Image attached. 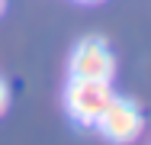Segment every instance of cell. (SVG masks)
I'll list each match as a JSON object with an SVG mask.
<instances>
[{
  "label": "cell",
  "instance_id": "6da1fadb",
  "mask_svg": "<svg viewBox=\"0 0 151 145\" xmlns=\"http://www.w3.org/2000/svg\"><path fill=\"white\" fill-rule=\"evenodd\" d=\"M116 90L113 81H87V78H71L64 87V110L77 126L93 129L103 110L113 103Z\"/></svg>",
  "mask_w": 151,
  "mask_h": 145
},
{
  "label": "cell",
  "instance_id": "7a4b0ae2",
  "mask_svg": "<svg viewBox=\"0 0 151 145\" xmlns=\"http://www.w3.org/2000/svg\"><path fill=\"white\" fill-rule=\"evenodd\" d=\"M93 129H100V136H103L106 142L129 145V142H135V139L142 136L145 119H142L138 103H132V100H125V97H113V103L103 110V116L96 119Z\"/></svg>",
  "mask_w": 151,
  "mask_h": 145
},
{
  "label": "cell",
  "instance_id": "3957f363",
  "mask_svg": "<svg viewBox=\"0 0 151 145\" xmlns=\"http://www.w3.org/2000/svg\"><path fill=\"white\" fill-rule=\"evenodd\" d=\"M68 68H71V78H87V81H113V74H116V58H113L109 45H106L103 39L90 36V39H81V42L74 45Z\"/></svg>",
  "mask_w": 151,
  "mask_h": 145
},
{
  "label": "cell",
  "instance_id": "277c9868",
  "mask_svg": "<svg viewBox=\"0 0 151 145\" xmlns=\"http://www.w3.org/2000/svg\"><path fill=\"white\" fill-rule=\"evenodd\" d=\"M6 110H10V84L0 78V116L6 113Z\"/></svg>",
  "mask_w": 151,
  "mask_h": 145
},
{
  "label": "cell",
  "instance_id": "5b68a950",
  "mask_svg": "<svg viewBox=\"0 0 151 145\" xmlns=\"http://www.w3.org/2000/svg\"><path fill=\"white\" fill-rule=\"evenodd\" d=\"M77 3H100V0H77Z\"/></svg>",
  "mask_w": 151,
  "mask_h": 145
},
{
  "label": "cell",
  "instance_id": "8992f818",
  "mask_svg": "<svg viewBox=\"0 0 151 145\" xmlns=\"http://www.w3.org/2000/svg\"><path fill=\"white\" fill-rule=\"evenodd\" d=\"M3 7H6V0H0V13H3Z\"/></svg>",
  "mask_w": 151,
  "mask_h": 145
}]
</instances>
